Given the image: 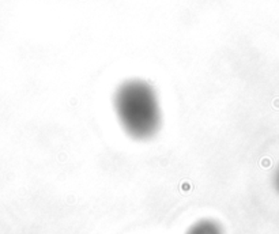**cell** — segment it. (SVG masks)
I'll return each mask as SVG.
<instances>
[{
	"instance_id": "obj_1",
	"label": "cell",
	"mask_w": 279,
	"mask_h": 234,
	"mask_svg": "<svg viewBox=\"0 0 279 234\" xmlns=\"http://www.w3.org/2000/svg\"><path fill=\"white\" fill-rule=\"evenodd\" d=\"M113 110L121 129L134 140L146 142L158 135L162 110L155 89L143 79H127L113 93Z\"/></svg>"
},
{
	"instance_id": "obj_2",
	"label": "cell",
	"mask_w": 279,
	"mask_h": 234,
	"mask_svg": "<svg viewBox=\"0 0 279 234\" xmlns=\"http://www.w3.org/2000/svg\"><path fill=\"white\" fill-rule=\"evenodd\" d=\"M187 234H223V229L214 219H201L192 225Z\"/></svg>"
},
{
	"instance_id": "obj_3",
	"label": "cell",
	"mask_w": 279,
	"mask_h": 234,
	"mask_svg": "<svg viewBox=\"0 0 279 234\" xmlns=\"http://www.w3.org/2000/svg\"><path fill=\"white\" fill-rule=\"evenodd\" d=\"M272 184H274V188H275L276 193L279 195V165L276 166L275 172H274V177H272Z\"/></svg>"
}]
</instances>
